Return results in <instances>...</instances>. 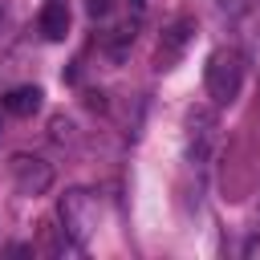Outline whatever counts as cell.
<instances>
[{
  "instance_id": "obj_9",
  "label": "cell",
  "mask_w": 260,
  "mask_h": 260,
  "mask_svg": "<svg viewBox=\"0 0 260 260\" xmlns=\"http://www.w3.org/2000/svg\"><path fill=\"white\" fill-rule=\"evenodd\" d=\"M130 8H134V12H142V8H146V0H130Z\"/></svg>"
},
{
  "instance_id": "obj_6",
  "label": "cell",
  "mask_w": 260,
  "mask_h": 260,
  "mask_svg": "<svg viewBox=\"0 0 260 260\" xmlns=\"http://www.w3.org/2000/svg\"><path fill=\"white\" fill-rule=\"evenodd\" d=\"M41 32H45V41H65L69 37V4L65 0H45V8H41Z\"/></svg>"
},
{
  "instance_id": "obj_8",
  "label": "cell",
  "mask_w": 260,
  "mask_h": 260,
  "mask_svg": "<svg viewBox=\"0 0 260 260\" xmlns=\"http://www.w3.org/2000/svg\"><path fill=\"white\" fill-rule=\"evenodd\" d=\"M106 8H110V0H89V12H93V16H102Z\"/></svg>"
},
{
  "instance_id": "obj_1",
  "label": "cell",
  "mask_w": 260,
  "mask_h": 260,
  "mask_svg": "<svg viewBox=\"0 0 260 260\" xmlns=\"http://www.w3.org/2000/svg\"><path fill=\"white\" fill-rule=\"evenodd\" d=\"M240 85H244V57L236 49H215L203 65V89L211 98L215 110L232 106L240 98Z\"/></svg>"
},
{
  "instance_id": "obj_2",
  "label": "cell",
  "mask_w": 260,
  "mask_h": 260,
  "mask_svg": "<svg viewBox=\"0 0 260 260\" xmlns=\"http://www.w3.org/2000/svg\"><path fill=\"white\" fill-rule=\"evenodd\" d=\"M57 219H61L65 240L81 252V248L89 244V236L98 232V199H93V191H85V187L65 191V195L57 199Z\"/></svg>"
},
{
  "instance_id": "obj_3",
  "label": "cell",
  "mask_w": 260,
  "mask_h": 260,
  "mask_svg": "<svg viewBox=\"0 0 260 260\" xmlns=\"http://www.w3.org/2000/svg\"><path fill=\"white\" fill-rule=\"evenodd\" d=\"M8 175H12V187L20 195H45L53 187V167L45 158H37V154H12Z\"/></svg>"
},
{
  "instance_id": "obj_4",
  "label": "cell",
  "mask_w": 260,
  "mask_h": 260,
  "mask_svg": "<svg viewBox=\"0 0 260 260\" xmlns=\"http://www.w3.org/2000/svg\"><path fill=\"white\" fill-rule=\"evenodd\" d=\"M215 138H219L215 114H211L207 106H195V110L187 114V154H191V162H207Z\"/></svg>"
},
{
  "instance_id": "obj_7",
  "label": "cell",
  "mask_w": 260,
  "mask_h": 260,
  "mask_svg": "<svg viewBox=\"0 0 260 260\" xmlns=\"http://www.w3.org/2000/svg\"><path fill=\"white\" fill-rule=\"evenodd\" d=\"M41 85H16V89H8V98H4V110L8 114H16V118H32L37 110H41Z\"/></svg>"
},
{
  "instance_id": "obj_10",
  "label": "cell",
  "mask_w": 260,
  "mask_h": 260,
  "mask_svg": "<svg viewBox=\"0 0 260 260\" xmlns=\"http://www.w3.org/2000/svg\"><path fill=\"white\" fill-rule=\"evenodd\" d=\"M256 223H260V207H256Z\"/></svg>"
},
{
  "instance_id": "obj_5",
  "label": "cell",
  "mask_w": 260,
  "mask_h": 260,
  "mask_svg": "<svg viewBox=\"0 0 260 260\" xmlns=\"http://www.w3.org/2000/svg\"><path fill=\"white\" fill-rule=\"evenodd\" d=\"M191 32H195V24H191V20H175V24H171V28L158 37V49H154V65H158V69H171V65L183 57V49H187Z\"/></svg>"
}]
</instances>
